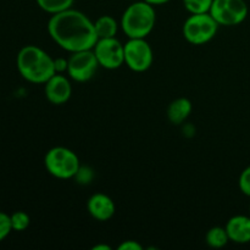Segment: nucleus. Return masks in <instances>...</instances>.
<instances>
[{"mask_svg":"<svg viewBox=\"0 0 250 250\" xmlns=\"http://www.w3.org/2000/svg\"><path fill=\"white\" fill-rule=\"evenodd\" d=\"M11 232L12 226L10 215L4 211H0V242L4 241Z\"/></svg>","mask_w":250,"mask_h":250,"instance_id":"19","label":"nucleus"},{"mask_svg":"<svg viewBox=\"0 0 250 250\" xmlns=\"http://www.w3.org/2000/svg\"><path fill=\"white\" fill-rule=\"evenodd\" d=\"M238 187L247 197H250V165L242 171L238 178Z\"/></svg>","mask_w":250,"mask_h":250,"instance_id":"20","label":"nucleus"},{"mask_svg":"<svg viewBox=\"0 0 250 250\" xmlns=\"http://www.w3.org/2000/svg\"><path fill=\"white\" fill-rule=\"evenodd\" d=\"M54 66H55V72L56 73L67 72L68 59H65V58L54 59Z\"/></svg>","mask_w":250,"mask_h":250,"instance_id":"22","label":"nucleus"},{"mask_svg":"<svg viewBox=\"0 0 250 250\" xmlns=\"http://www.w3.org/2000/svg\"><path fill=\"white\" fill-rule=\"evenodd\" d=\"M94 178V172L90 167H85V166H81L78 172L76 173L75 180L77 181L80 185H89L92 180Z\"/></svg>","mask_w":250,"mask_h":250,"instance_id":"21","label":"nucleus"},{"mask_svg":"<svg viewBox=\"0 0 250 250\" xmlns=\"http://www.w3.org/2000/svg\"><path fill=\"white\" fill-rule=\"evenodd\" d=\"M93 250H111V247L106 246V244H97L93 247Z\"/></svg>","mask_w":250,"mask_h":250,"instance_id":"25","label":"nucleus"},{"mask_svg":"<svg viewBox=\"0 0 250 250\" xmlns=\"http://www.w3.org/2000/svg\"><path fill=\"white\" fill-rule=\"evenodd\" d=\"M48 33L61 49L68 53L93 49L98 42L94 22L73 7L51 15L48 21Z\"/></svg>","mask_w":250,"mask_h":250,"instance_id":"1","label":"nucleus"},{"mask_svg":"<svg viewBox=\"0 0 250 250\" xmlns=\"http://www.w3.org/2000/svg\"><path fill=\"white\" fill-rule=\"evenodd\" d=\"M99 67V62L93 49L76 51L71 53L68 58L67 75L75 82H88L94 77Z\"/></svg>","mask_w":250,"mask_h":250,"instance_id":"8","label":"nucleus"},{"mask_svg":"<svg viewBox=\"0 0 250 250\" xmlns=\"http://www.w3.org/2000/svg\"><path fill=\"white\" fill-rule=\"evenodd\" d=\"M17 70L22 78L34 84H44L55 75L54 59L37 45H24L16 58Z\"/></svg>","mask_w":250,"mask_h":250,"instance_id":"2","label":"nucleus"},{"mask_svg":"<svg viewBox=\"0 0 250 250\" xmlns=\"http://www.w3.org/2000/svg\"><path fill=\"white\" fill-rule=\"evenodd\" d=\"M44 94L53 105L66 104L72 95L70 78L63 73H55L44 83Z\"/></svg>","mask_w":250,"mask_h":250,"instance_id":"10","label":"nucleus"},{"mask_svg":"<svg viewBox=\"0 0 250 250\" xmlns=\"http://www.w3.org/2000/svg\"><path fill=\"white\" fill-rule=\"evenodd\" d=\"M119 27L120 23L117 22V20L110 15H103L94 22L98 39L114 38L119 32Z\"/></svg>","mask_w":250,"mask_h":250,"instance_id":"14","label":"nucleus"},{"mask_svg":"<svg viewBox=\"0 0 250 250\" xmlns=\"http://www.w3.org/2000/svg\"><path fill=\"white\" fill-rule=\"evenodd\" d=\"M212 1L214 0H183V6L190 15L207 14L210 12Z\"/></svg>","mask_w":250,"mask_h":250,"instance_id":"17","label":"nucleus"},{"mask_svg":"<svg viewBox=\"0 0 250 250\" xmlns=\"http://www.w3.org/2000/svg\"><path fill=\"white\" fill-rule=\"evenodd\" d=\"M36 1L37 5L43 11L54 15L58 14V12L65 11L67 9H71L75 0H36Z\"/></svg>","mask_w":250,"mask_h":250,"instance_id":"16","label":"nucleus"},{"mask_svg":"<svg viewBox=\"0 0 250 250\" xmlns=\"http://www.w3.org/2000/svg\"><path fill=\"white\" fill-rule=\"evenodd\" d=\"M146 2H149V4L154 5V6H159V5H164V4H167L170 0H146Z\"/></svg>","mask_w":250,"mask_h":250,"instance_id":"24","label":"nucleus"},{"mask_svg":"<svg viewBox=\"0 0 250 250\" xmlns=\"http://www.w3.org/2000/svg\"><path fill=\"white\" fill-rule=\"evenodd\" d=\"M225 227L229 233V242L237 244L250 243V216L234 215L227 221Z\"/></svg>","mask_w":250,"mask_h":250,"instance_id":"12","label":"nucleus"},{"mask_svg":"<svg viewBox=\"0 0 250 250\" xmlns=\"http://www.w3.org/2000/svg\"><path fill=\"white\" fill-rule=\"evenodd\" d=\"M87 210L90 216L97 221H109L116 212V205L109 195L95 193L87 202Z\"/></svg>","mask_w":250,"mask_h":250,"instance_id":"11","label":"nucleus"},{"mask_svg":"<svg viewBox=\"0 0 250 250\" xmlns=\"http://www.w3.org/2000/svg\"><path fill=\"white\" fill-rule=\"evenodd\" d=\"M220 24L207 14H193L185 21L182 33L186 41L193 45H204L215 38Z\"/></svg>","mask_w":250,"mask_h":250,"instance_id":"5","label":"nucleus"},{"mask_svg":"<svg viewBox=\"0 0 250 250\" xmlns=\"http://www.w3.org/2000/svg\"><path fill=\"white\" fill-rule=\"evenodd\" d=\"M192 102L187 98H177L167 107V119L172 125L180 126L192 114Z\"/></svg>","mask_w":250,"mask_h":250,"instance_id":"13","label":"nucleus"},{"mask_svg":"<svg viewBox=\"0 0 250 250\" xmlns=\"http://www.w3.org/2000/svg\"><path fill=\"white\" fill-rule=\"evenodd\" d=\"M205 242H207V244L210 247V248H214V249H220L226 247L227 243L229 242V237L226 231V227H221V226L211 227V229L207 232Z\"/></svg>","mask_w":250,"mask_h":250,"instance_id":"15","label":"nucleus"},{"mask_svg":"<svg viewBox=\"0 0 250 250\" xmlns=\"http://www.w3.org/2000/svg\"><path fill=\"white\" fill-rule=\"evenodd\" d=\"M155 23V6L146 0H136L124 11L120 27L128 38H146L153 32Z\"/></svg>","mask_w":250,"mask_h":250,"instance_id":"3","label":"nucleus"},{"mask_svg":"<svg viewBox=\"0 0 250 250\" xmlns=\"http://www.w3.org/2000/svg\"><path fill=\"white\" fill-rule=\"evenodd\" d=\"M209 14L220 26H238L248 17L249 7L246 0H214Z\"/></svg>","mask_w":250,"mask_h":250,"instance_id":"6","label":"nucleus"},{"mask_svg":"<svg viewBox=\"0 0 250 250\" xmlns=\"http://www.w3.org/2000/svg\"><path fill=\"white\" fill-rule=\"evenodd\" d=\"M44 166L49 175L59 180H71L81 167L77 154L66 146H54L44 156Z\"/></svg>","mask_w":250,"mask_h":250,"instance_id":"4","label":"nucleus"},{"mask_svg":"<svg viewBox=\"0 0 250 250\" xmlns=\"http://www.w3.org/2000/svg\"><path fill=\"white\" fill-rule=\"evenodd\" d=\"M125 65L134 72H146L151 67L154 53L146 38H128L124 44Z\"/></svg>","mask_w":250,"mask_h":250,"instance_id":"7","label":"nucleus"},{"mask_svg":"<svg viewBox=\"0 0 250 250\" xmlns=\"http://www.w3.org/2000/svg\"><path fill=\"white\" fill-rule=\"evenodd\" d=\"M119 250H142L143 247L142 244H139L137 241H133V239H128V241H124L119 247H117Z\"/></svg>","mask_w":250,"mask_h":250,"instance_id":"23","label":"nucleus"},{"mask_svg":"<svg viewBox=\"0 0 250 250\" xmlns=\"http://www.w3.org/2000/svg\"><path fill=\"white\" fill-rule=\"evenodd\" d=\"M100 67L105 70H117L125 65V48L124 44L114 38L98 39L93 48Z\"/></svg>","mask_w":250,"mask_h":250,"instance_id":"9","label":"nucleus"},{"mask_svg":"<svg viewBox=\"0 0 250 250\" xmlns=\"http://www.w3.org/2000/svg\"><path fill=\"white\" fill-rule=\"evenodd\" d=\"M249 212H250V205H249Z\"/></svg>","mask_w":250,"mask_h":250,"instance_id":"26","label":"nucleus"},{"mask_svg":"<svg viewBox=\"0 0 250 250\" xmlns=\"http://www.w3.org/2000/svg\"><path fill=\"white\" fill-rule=\"evenodd\" d=\"M10 219H11V226L12 231L16 232H23L28 229L29 224H31V217L27 212L21 211H15L14 214L10 215Z\"/></svg>","mask_w":250,"mask_h":250,"instance_id":"18","label":"nucleus"}]
</instances>
